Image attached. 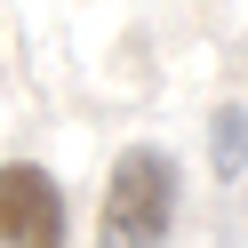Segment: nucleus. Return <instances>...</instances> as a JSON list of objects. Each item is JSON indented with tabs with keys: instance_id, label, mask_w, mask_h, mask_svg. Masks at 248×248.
Here are the masks:
<instances>
[{
	"instance_id": "obj_1",
	"label": "nucleus",
	"mask_w": 248,
	"mask_h": 248,
	"mask_svg": "<svg viewBox=\"0 0 248 248\" xmlns=\"http://www.w3.org/2000/svg\"><path fill=\"white\" fill-rule=\"evenodd\" d=\"M176 160L160 144H128L104 176V208H96V248H168L176 232Z\"/></svg>"
},
{
	"instance_id": "obj_2",
	"label": "nucleus",
	"mask_w": 248,
	"mask_h": 248,
	"mask_svg": "<svg viewBox=\"0 0 248 248\" xmlns=\"http://www.w3.org/2000/svg\"><path fill=\"white\" fill-rule=\"evenodd\" d=\"M72 208L40 160H0V248H64Z\"/></svg>"
},
{
	"instance_id": "obj_3",
	"label": "nucleus",
	"mask_w": 248,
	"mask_h": 248,
	"mask_svg": "<svg viewBox=\"0 0 248 248\" xmlns=\"http://www.w3.org/2000/svg\"><path fill=\"white\" fill-rule=\"evenodd\" d=\"M208 144H216V176H240V152H248V112H216V128H208Z\"/></svg>"
}]
</instances>
